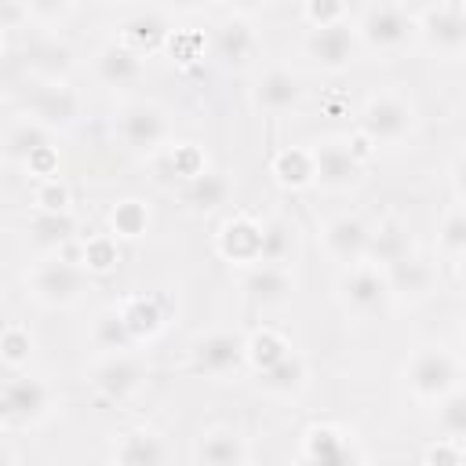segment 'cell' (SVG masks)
<instances>
[{
	"label": "cell",
	"instance_id": "6da1fadb",
	"mask_svg": "<svg viewBox=\"0 0 466 466\" xmlns=\"http://www.w3.org/2000/svg\"><path fill=\"white\" fill-rule=\"evenodd\" d=\"M25 291L44 309H69V306L84 302V295L91 291V277L84 273V266L76 258L44 255L25 269Z\"/></svg>",
	"mask_w": 466,
	"mask_h": 466
},
{
	"label": "cell",
	"instance_id": "7a4b0ae2",
	"mask_svg": "<svg viewBox=\"0 0 466 466\" xmlns=\"http://www.w3.org/2000/svg\"><path fill=\"white\" fill-rule=\"evenodd\" d=\"M415 106L400 91H375L357 109V138L368 146H400L415 131Z\"/></svg>",
	"mask_w": 466,
	"mask_h": 466
},
{
	"label": "cell",
	"instance_id": "3957f363",
	"mask_svg": "<svg viewBox=\"0 0 466 466\" xmlns=\"http://www.w3.org/2000/svg\"><path fill=\"white\" fill-rule=\"evenodd\" d=\"M353 29H357L360 47L375 55H397L419 36V15L404 4L382 0V4L360 7V15L353 18Z\"/></svg>",
	"mask_w": 466,
	"mask_h": 466
},
{
	"label": "cell",
	"instance_id": "277c9868",
	"mask_svg": "<svg viewBox=\"0 0 466 466\" xmlns=\"http://www.w3.org/2000/svg\"><path fill=\"white\" fill-rule=\"evenodd\" d=\"M404 386L415 400L422 404H441L448 393H455L462 382L459 357L444 346H415L411 357L404 360Z\"/></svg>",
	"mask_w": 466,
	"mask_h": 466
},
{
	"label": "cell",
	"instance_id": "5b68a950",
	"mask_svg": "<svg viewBox=\"0 0 466 466\" xmlns=\"http://www.w3.org/2000/svg\"><path fill=\"white\" fill-rule=\"evenodd\" d=\"M55 411H58V390L40 375L15 371L0 390L4 430H33V426L47 422Z\"/></svg>",
	"mask_w": 466,
	"mask_h": 466
},
{
	"label": "cell",
	"instance_id": "8992f818",
	"mask_svg": "<svg viewBox=\"0 0 466 466\" xmlns=\"http://www.w3.org/2000/svg\"><path fill=\"white\" fill-rule=\"evenodd\" d=\"M313 153V171H317V186L328 193H350L360 186L364 178V142L360 138H346V135H324L309 146Z\"/></svg>",
	"mask_w": 466,
	"mask_h": 466
},
{
	"label": "cell",
	"instance_id": "52a82bcc",
	"mask_svg": "<svg viewBox=\"0 0 466 466\" xmlns=\"http://www.w3.org/2000/svg\"><path fill=\"white\" fill-rule=\"evenodd\" d=\"M335 295H339V306L357 317V320H371V317H382L390 306H393V291H390V280L379 266L371 262H360V266H350L342 269L339 284H335Z\"/></svg>",
	"mask_w": 466,
	"mask_h": 466
},
{
	"label": "cell",
	"instance_id": "ba28073f",
	"mask_svg": "<svg viewBox=\"0 0 466 466\" xmlns=\"http://www.w3.org/2000/svg\"><path fill=\"white\" fill-rule=\"evenodd\" d=\"M116 135L120 142L138 153V157H160L167 146H171V120L164 113V106L157 102H127L116 116Z\"/></svg>",
	"mask_w": 466,
	"mask_h": 466
},
{
	"label": "cell",
	"instance_id": "9c48e42d",
	"mask_svg": "<svg viewBox=\"0 0 466 466\" xmlns=\"http://www.w3.org/2000/svg\"><path fill=\"white\" fill-rule=\"evenodd\" d=\"M248 364V335L211 328L189 342V368L208 379H229Z\"/></svg>",
	"mask_w": 466,
	"mask_h": 466
},
{
	"label": "cell",
	"instance_id": "30bf717a",
	"mask_svg": "<svg viewBox=\"0 0 466 466\" xmlns=\"http://www.w3.org/2000/svg\"><path fill=\"white\" fill-rule=\"evenodd\" d=\"M25 116H33L55 135L69 131L84 120V95L69 80H36L25 98Z\"/></svg>",
	"mask_w": 466,
	"mask_h": 466
},
{
	"label": "cell",
	"instance_id": "8fae6325",
	"mask_svg": "<svg viewBox=\"0 0 466 466\" xmlns=\"http://www.w3.org/2000/svg\"><path fill=\"white\" fill-rule=\"evenodd\" d=\"M149 379V368L146 360L127 350V353H109L102 357L91 371H87V382L91 390L102 397V400H113V404H127L131 397H138V390L146 386Z\"/></svg>",
	"mask_w": 466,
	"mask_h": 466
},
{
	"label": "cell",
	"instance_id": "7c38bea8",
	"mask_svg": "<svg viewBox=\"0 0 466 466\" xmlns=\"http://www.w3.org/2000/svg\"><path fill=\"white\" fill-rule=\"evenodd\" d=\"M419 15V40L426 51L455 58L466 51V4H426L415 11Z\"/></svg>",
	"mask_w": 466,
	"mask_h": 466
},
{
	"label": "cell",
	"instance_id": "4fadbf2b",
	"mask_svg": "<svg viewBox=\"0 0 466 466\" xmlns=\"http://www.w3.org/2000/svg\"><path fill=\"white\" fill-rule=\"evenodd\" d=\"M302 102H306V80L291 66H266L251 80V106L266 116L299 113Z\"/></svg>",
	"mask_w": 466,
	"mask_h": 466
},
{
	"label": "cell",
	"instance_id": "5bb4252c",
	"mask_svg": "<svg viewBox=\"0 0 466 466\" xmlns=\"http://www.w3.org/2000/svg\"><path fill=\"white\" fill-rule=\"evenodd\" d=\"M302 51H306V58L320 73H346L353 66L357 51H360L353 18L350 22H339V25H324V29H306Z\"/></svg>",
	"mask_w": 466,
	"mask_h": 466
},
{
	"label": "cell",
	"instance_id": "9a60e30c",
	"mask_svg": "<svg viewBox=\"0 0 466 466\" xmlns=\"http://www.w3.org/2000/svg\"><path fill=\"white\" fill-rule=\"evenodd\" d=\"M371 229L360 215H331L324 226H320V248L331 262H339L342 269L350 266H360L368 262L371 255Z\"/></svg>",
	"mask_w": 466,
	"mask_h": 466
},
{
	"label": "cell",
	"instance_id": "2e32d148",
	"mask_svg": "<svg viewBox=\"0 0 466 466\" xmlns=\"http://www.w3.org/2000/svg\"><path fill=\"white\" fill-rule=\"evenodd\" d=\"M258 33L255 25L244 18V11H229L222 22H215L211 29V58L222 69H248L258 58Z\"/></svg>",
	"mask_w": 466,
	"mask_h": 466
},
{
	"label": "cell",
	"instance_id": "e0dca14e",
	"mask_svg": "<svg viewBox=\"0 0 466 466\" xmlns=\"http://www.w3.org/2000/svg\"><path fill=\"white\" fill-rule=\"evenodd\" d=\"M302 466H364V455L353 441V433H346L342 426H309L302 433V451H299Z\"/></svg>",
	"mask_w": 466,
	"mask_h": 466
},
{
	"label": "cell",
	"instance_id": "ac0fdd59",
	"mask_svg": "<svg viewBox=\"0 0 466 466\" xmlns=\"http://www.w3.org/2000/svg\"><path fill=\"white\" fill-rule=\"evenodd\" d=\"M91 76L102 87H109V91H127V87H138L142 84L146 58L113 36V40H106V44L95 47V55H91Z\"/></svg>",
	"mask_w": 466,
	"mask_h": 466
},
{
	"label": "cell",
	"instance_id": "d6986e66",
	"mask_svg": "<svg viewBox=\"0 0 466 466\" xmlns=\"http://www.w3.org/2000/svg\"><path fill=\"white\" fill-rule=\"evenodd\" d=\"M251 444L233 422H211L200 430L193 444V462L197 466H248Z\"/></svg>",
	"mask_w": 466,
	"mask_h": 466
},
{
	"label": "cell",
	"instance_id": "ffe728a7",
	"mask_svg": "<svg viewBox=\"0 0 466 466\" xmlns=\"http://www.w3.org/2000/svg\"><path fill=\"white\" fill-rule=\"evenodd\" d=\"M109 459H113V466H167L171 448H167L164 433H157L153 426H127L113 437Z\"/></svg>",
	"mask_w": 466,
	"mask_h": 466
},
{
	"label": "cell",
	"instance_id": "44dd1931",
	"mask_svg": "<svg viewBox=\"0 0 466 466\" xmlns=\"http://www.w3.org/2000/svg\"><path fill=\"white\" fill-rule=\"evenodd\" d=\"M215 248L226 262L233 266H258L262 262V222L251 215H233L218 226L215 233Z\"/></svg>",
	"mask_w": 466,
	"mask_h": 466
},
{
	"label": "cell",
	"instance_id": "7402d4cb",
	"mask_svg": "<svg viewBox=\"0 0 466 466\" xmlns=\"http://www.w3.org/2000/svg\"><path fill=\"white\" fill-rule=\"evenodd\" d=\"M240 291L255 306H284L291 299V291H295V277H291L288 266L258 262V266H248L240 273Z\"/></svg>",
	"mask_w": 466,
	"mask_h": 466
},
{
	"label": "cell",
	"instance_id": "603a6c76",
	"mask_svg": "<svg viewBox=\"0 0 466 466\" xmlns=\"http://www.w3.org/2000/svg\"><path fill=\"white\" fill-rule=\"evenodd\" d=\"M116 29H120L116 40L127 44L131 51H138L142 58L153 55L157 47H167V40H171V33H175V29L167 25V18H164L160 11H153V7H138V11H131Z\"/></svg>",
	"mask_w": 466,
	"mask_h": 466
},
{
	"label": "cell",
	"instance_id": "cb8c5ba5",
	"mask_svg": "<svg viewBox=\"0 0 466 466\" xmlns=\"http://www.w3.org/2000/svg\"><path fill=\"white\" fill-rule=\"evenodd\" d=\"M386 280H390V291L393 299H408V302H419L426 295H433L437 288V266L430 258H422L419 251H411L408 258L393 262L390 269H382Z\"/></svg>",
	"mask_w": 466,
	"mask_h": 466
},
{
	"label": "cell",
	"instance_id": "d4e9b609",
	"mask_svg": "<svg viewBox=\"0 0 466 466\" xmlns=\"http://www.w3.org/2000/svg\"><path fill=\"white\" fill-rule=\"evenodd\" d=\"M229 193H233L229 175H226V171L208 167L200 178H193V182H182V186H178V204H182L189 215H215V211L229 200Z\"/></svg>",
	"mask_w": 466,
	"mask_h": 466
},
{
	"label": "cell",
	"instance_id": "484cf974",
	"mask_svg": "<svg viewBox=\"0 0 466 466\" xmlns=\"http://www.w3.org/2000/svg\"><path fill=\"white\" fill-rule=\"evenodd\" d=\"M255 379H258V390H262V393L280 397V400H291V397H299V393L309 386V364H306L302 353L291 350V353H288L284 360H277L273 368L255 371Z\"/></svg>",
	"mask_w": 466,
	"mask_h": 466
},
{
	"label": "cell",
	"instance_id": "4316f807",
	"mask_svg": "<svg viewBox=\"0 0 466 466\" xmlns=\"http://www.w3.org/2000/svg\"><path fill=\"white\" fill-rule=\"evenodd\" d=\"M25 66H29V73L36 80H69L76 58H73L69 44L55 40V36H36V40H29Z\"/></svg>",
	"mask_w": 466,
	"mask_h": 466
},
{
	"label": "cell",
	"instance_id": "83f0119b",
	"mask_svg": "<svg viewBox=\"0 0 466 466\" xmlns=\"http://www.w3.org/2000/svg\"><path fill=\"white\" fill-rule=\"evenodd\" d=\"M47 146H55V131H47L44 124H36L33 116H18V120H11L7 124V131H4V157L11 160V164H29L40 149H47Z\"/></svg>",
	"mask_w": 466,
	"mask_h": 466
},
{
	"label": "cell",
	"instance_id": "f1b7e54d",
	"mask_svg": "<svg viewBox=\"0 0 466 466\" xmlns=\"http://www.w3.org/2000/svg\"><path fill=\"white\" fill-rule=\"evenodd\" d=\"M25 233H29V240H33L36 251H44V255H62V251L76 240V218H73V211H66V215L33 211Z\"/></svg>",
	"mask_w": 466,
	"mask_h": 466
},
{
	"label": "cell",
	"instance_id": "f546056e",
	"mask_svg": "<svg viewBox=\"0 0 466 466\" xmlns=\"http://www.w3.org/2000/svg\"><path fill=\"white\" fill-rule=\"evenodd\" d=\"M87 342H91L95 350H102V357H109V353H127V350L138 346L135 335H131V328H127V320H124V313H120V306H106V309H98V313L91 317Z\"/></svg>",
	"mask_w": 466,
	"mask_h": 466
},
{
	"label": "cell",
	"instance_id": "4dcf8cb0",
	"mask_svg": "<svg viewBox=\"0 0 466 466\" xmlns=\"http://www.w3.org/2000/svg\"><path fill=\"white\" fill-rule=\"evenodd\" d=\"M269 175L284 189H309V186H317L309 146H284V149H277L273 160H269Z\"/></svg>",
	"mask_w": 466,
	"mask_h": 466
},
{
	"label": "cell",
	"instance_id": "1f68e13d",
	"mask_svg": "<svg viewBox=\"0 0 466 466\" xmlns=\"http://www.w3.org/2000/svg\"><path fill=\"white\" fill-rule=\"evenodd\" d=\"M153 164L164 171V178L182 186V182H193V178H200L208 171V153L200 146H193V142H171L160 157H153Z\"/></svg>",
	"mask_w": 466,
	"mask_h": 466
},
{
	"label": "cell",
	"instance_id": "d6a6232c",
	"mask_svg": "<svg viewBox=\"0 0 466 466\" xmlns=\"http://www.w3.org/2000/svg\"><path fill=\"white\" fill-rule=\"evenodd\" d=\"M411 251H415V248H411V233H408V226H404V222L386 218V222H379V226L371 229V255H368V262H371V266L390 269L393 262L408 258Z\"/></svg>",
	"mask_w": 466,
	"mask_h": 466
},
{
	"label": "cell",
	"instance_id": "836d02e7",
	"mask_svg": "<svg viewBox=\"0 0 466 466\" xmlns=\"http://www.w3.org/2000/svg\"><path fill=\"white\" fill-rule=\"evenodd\" d=\"M116 306H120V313H124L135 342H146V339L160 335V328L167 320V313H164V306H160L157 295H131V299H124Z\"/></svg>",
	"mask_w": 466,
	"mask_h": 466
},
{
	"label": "cell",
	"instance_id": "e575fe53",
	"mask_svg": "<svg viewBox=\"0 0 466 466\" xmlns=\"http://www.w3.org/2000/svg\"><path fill=\"white\" fill-rule=\"evenodd\" d=\"M76 262L84 266L87 277H106L120 266V240L113 233H91V237L80 240Z\"/></svg>",
	"mask_w": 466,
	"mask_h": 466
},
{
	"label": "cell",
	"instance_id": "d590c367",
	"mask_svg": "<svg viewBox=\"0 0 466 466\" xmlns=\"http://www.w3.org/2000/svg\"><path fill=\"white\" fill-rule=\"evenodd\" d=\"M109 233L116 240H138L149 233V208L138 197H124L109 208Z\"/></svg>",
	"mask_w": 466,
	"mask_h": 466
},
{
	"label": "cell",
	"instance_id": "8d00e7d4",
	"mask_svg": "<svg viewBox=\"0 0 466 466\" xmlns=\"http://www.w3.org/2000/svg\"><path fill=\"white\" fill-rule=\"evenodd\" d=\"M299 248V229L288 218H266L262 222V262L288 266Z\"/></svg>",
	"mask_w": 466,
	"mask_h": 466
},
{
	"label": "cell",
	"instance_id": "74e56055",
	"mask_svg": "<svg viewBox=\"0 0 466 466\" xmlns=\"http://www.w3.org/2000/svg\"><path fill=\"white\" fill-rule=\"evenodd\" d=\"M433 422H437L441 441L466 444V386H459L441 404H433Z\"/></svg>",
	"mask_w": 466,
	"mask_h": 466
},
{
	"label": "cell",
	"instance_id": "f35d334b",
	"mask_svg": "<svg viewBox=\"0 0 466 466\" xmlns=\"http://www.w3.org/2000/svg\"><path fill=\"white\" fill-rule=\"evenodd\" d=\"M288 353H291V342H288L280 331H273V328H258V331L248 335V364H251L255 371L273 368V364L284 360Z\"/></svg>",
	"mask_w": 466,
	"mask_h": 466
},
{
	"label": "cell",
	"instance_id": "ab89813d",
	"mask_svg": "<svg viewBox=\"0 0 466 466\" xmlns=\"http://www.w3.org/2000/svg\"><path fill=\"white\" fill-rule=\"evenodd\" d=\"M437 255L466 262V204L451 208L437 226Z\"/></svg>",
	"mask_w": 466,
	"mask_h": 466
},
{
	"label": "cell",
	"instance_id": "60d3db41",
	"mask_svg": "<svg viewBox=\"0 0 466 466\" xmlns=\"http://www.w3.org/2000/svg\"><path fill=\"white\" fill-rule=\"evenodd\" d=\"M33 350H36V342H33V331L25 324H15V320L4 324V331H0V360L11 371H22L33 360Z\"/></svg>",
	"mask_w": 466,
	"mask_h": 466
},
{
	"label": "cell",
	"instance_id": "b9f144b4",
	"mask_svg": "<svg viewBox=\"0 0 466 466\" xmlns=\"http://www.w3.org/2000/svg\"><path fill=\"white\" fill-rule=\"evenodd\" d=\"M33 208L36 211H51V215H66L73 211V193L62 178H47V182H36L33 189Z\"/></svg>",
	"mask_w": 466,
	"mask_h": 466
},
{
	"label": "cell",
	"instance_id": "7bdbcfd3",
	"mask_svg": "<svg viewBox=\"0 0 466 466\" xmlns=\"http://www.w3.org/2000/svg\"><path fill=\"white\" fill-rule=\"evenodd\" d=\"M302 22H306V29L339 25V22H350V7L339 4V0H306L302 4Z\"/></svg>",
	"mask_w": 466,
	"mask_h": 466
},
{
	"label": "cell",
	"instance_id": "ee69618b",
	"mask_svg": "<svg viewBox=\"0 0 466 466\" xmlns=\"http://www.w3.org/2000/svg\"><path fill=\"white\" fill-rule=\"evenodd\" d=\"M422 466H466V459H462V444H455V441H441V437H437V444L426 448Z\"/></svg>",
	"mask_w": 466,
	"mask_h": 466
},
{
	"label": "cell",
	"instance_id": "f6af8a7d",
	"mask_svg": "<svg viewBox=\"0 0 466 466\" xmlns=\"http://www.w3.org/2000/svg\"><path fill=\"white\" fill-rule=\"evenodd\" d=\"M167 51L182 62V66H193L197 58H200V36L197 33H171V40H167Z\"/></svg>",
	"mask_w": 466,
	"mask_h": 466
},
{
	"label": "cell",
	"instance_id": "bcb514c9",
	"mask_svg": "<svg viewBox=\"0 0 466 466\" xmlns=\"http://www.w3.org/2000/svg\"><path fill=\"white\" fill-rule=\"evenodd\" d=\"M33 15H29V4H18V0H4L0 4V29L4 33H11V29H18L22 22H29Z\"/></svg>",
	"mask_w": 466,
	"mask_h": 466
},
{
	"label": "cell",
	"instance_id": "7dc6e473",
	"mask_svg": "<svg viewBox=\"0 0 466 466\" xmlns=\"http://www.w3.org/2000/svg\"><path fill=\"white\" fill-rule=\"evenodd\" d=\"M448 175H451V189H455V197L466 204V149L451 160V171H448Z\"/></svg>",
	"mask_w": 466,
	"mask_h": 466
},
{
	"label": "cell",
	"instance_id": "c3c4849f",
	"mask_svg": "<svg viewBox=\"0 0 466 466\" xmlns=\"http://www.w3.org/2000/svg\"><path fill=\"white\" fill-rule=\"evenodd\" d=\"M4 466H18V451L11 448V441H4Z\"/></svg>",
	"mask_w": 466,
	"mask_h": 466
},
{
	"label": "cell",
	"instance_id": "681fc988",
	"mask_svg": "<svg viewBox=\"0 0 466 466\" xmlns=\"http://www.w3.org/2000/svg\"><path fill=\"white\" fill-rule=\"evenodd\" d=\"M462 357H466V328H462Z\"/></svg>",
	"mask_w": 466,
	"mask_h": 466
},
{
	"label": "cell",
	"instance_id": "f907efd6",
	"mask_svg": "<svg viewBox=\"0 0 466 466\" xmlns=\"http://www.w3.org/2000/svg\"><path fill=\"white\" fill-rule=\"evenodd\" d=\"M462 277H466V262H462Z\"/></svg>",
	"mask_w": 466,
	"mask_h": 466
}]
</instances>
